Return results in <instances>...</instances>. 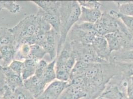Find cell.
<instances>
[{
  "label": "cell",
  "mask_w": 133,
  "mask_h": 99,
  "mask_svg": "<svg viewBox=\"0 0 133 99\" xmlns=\"http://www.w3.org/2000/svg\"><path fill=\"white\" fill-rule=\"evenodd\" d=\"M81 7V13L78 22H88L94 24L99 20L103 13V11L100 9Z\"/></svg>",
  "instance_id": "cell-15"
},
{
  "label": "cell",
  "mask_w": 133,
  "mask_h": 99,
  "mask_svg": "<svg viewBox=\"0 0 133 99\" xmlns=\"http://www.w3.org/2000/svg\"><path fill=\"white\" fill-rule=\"evenodd\" d=\"M11 45H17L11 28L0 27V47Z\"/></svg>",
  "instance_id": "cell-20"
},
{
  "label": "cell",
  "mask_w": 133,
  "mask_h": 99,
  "mask_svg": "<svg viewBox=\"0 0 133 99\" xmlns=\"http://www.w3.org/2000/svg\"><path fill=\"white\" fill-rule=\"evenodd\" d=\"M91 45L100 59L106 62H110L111 53L107 42L104 36H97Z\"/></svg>",
  "instance_id": "cell-10"
},
{
  "label": "cell",
  "mask_w": 133,
  "mask_h": 99,
  "mask_svg": "<svg viewBox=\"0 0 133 99\" xmlns=\"http://www.w3.org/2000/svg\"><path fill=\"white\" fill-rule=\"evenodd\" d=\"M1 98L2 99H16L14 92L6 85L1 95Z\"/></svg>",
  "instance_id": "cell-31"
},
{
  "label": "cell",
  "mask_w": 133,
  "mask_h": 99,
  "mask_svg": "<svg viewBox=\"0 0 133 99\" xmlns=\"http://www.w3.org/2000/svg\"><path fill=\"white\" fill-rule=\"evenodd\" d=\"M48 62L43 59L37 62L34 75H35L38 78L41 77L45 68L48 65Z\"/></svg>",
  "instance_id": "cell-30"
},
{
  "label": "cell",
  "mask_w": 133,
  "mask_h": 99,
  "mask_svg": "<svg viewBox=\"0 0 133 99\" xmlns=\"http://www.w3.org/2000/svg\"><path fill=\"white\" fill-rule=\"evenodd\" d=\"M17 45H11L0 47V66L2 67L9 66L15 60Z\"/></svg>",
  "instance_id": "cell-13"
},
{
  "label": "cell",
  "mask_w": 133,
  "mask_h": 99,
  "mask_svg": "<svg viewBox=\"0 0 133 99\" xmlns=\"http://www.w3.org/2000/svg\"><path fill=\"white\" fill-rule=\"evenodd\" d=\"M109 46L110 53L122 50L129 49V40L119 31L109 33L104 36Z\"/></svg>",
  "instance_id": "cell-8"
},
{
  "label": "cell",
  "mask_w": 133,
  "mask_h": 99,
  "mask_svg": "<svg viewBox=\"0 0 133 99\" xmlns=\"http://www.w3.org/2000/svg\"><path fill=\"white\" fill-rule=\"evenodd\" d=\"M38 62L30 59H28L23 61V69L22 75L23 81L35 75L36 67Z\"/></svg>",
  "instance_id": "cell-19"
},
{
  "label": "cell",
  "mask_w": 133,
  "mask_h": 99,
  "mask_svg": "<svg viewBox=\"0 0 133 99\" xmlns=\"http://www.w3.org/2000/svg\"><path fill=\"white\" fill-rule=\"evenodd\" d=\"M9 67L13 72L22 76L23 69V61L15 60L11 62Z\"/></svg>",
  "instance_id": "cell-29"
},
{
  "label": "cell",
  "mask_w": 133,
  "mask_h": 99,
  "mask_svg": "<svg viewBox=\"0 0 133 99\" xmlns=\"http://www.w3.org/2000/svg\"><path fill=\"white\" fill-rule=\"evenodd\" d=\"M97 99H106L103 97H99L98 98H97Z\"/></svg>",
  "instance_id": "cell-34"
},
{
  "label": "cell",
  "mask_w": 133,
  "mask_h": 99,
  "mask_svg": "<svg viewBox=\"0 0 133 99\" xmlns=\"http://www.w3.org/2000/svg\"><path fill=\"white\" fill-rule=\"evenodd\" d=\"M108 12L112 16L119 18L128 30L133 34V17L121 15L117 12L116 10H110Z\"/></svg>",
  "instance_id": "cell-25"
},
{
  "label": "cell",
  "mask_w": 133,
  "mask_h": 99,
  "mask_svg": "<svg viewBox=\"0 0 133 99\" xmlns=\"http://www.w3.org/2000/svg\"><path fill=\"white\" fill-rule=\"evenodd\" d=\"M76 59L70 43L66 40L62 49L56 58V79L69 82Z\"/></svg>",
  "instance_id": "cell-3"
},
{
  "label": "cell",
  "mask_w": 133,
  "mask_h": 99,
  "mask_svg": "<svg viewBox=\"0 0 133 99\" xmlns=\"http://www.w3.org/2000/svg\"><path fill=\"white\" fill-rule=\"evenodd\" d=\"M6 86V78L3 67L0 66V96L2 95Z\"/></svg>",
  "instance_id": "cell-32"
},
{
  "label": "cell",
  "mask_w": 133,
  "mask_h": 99,
  "mask_svg": "<svg viewBox=\"0 0 133 99\" xmlns=\"http://www.w3.org/2000/svg\"><path fill=\"white\" fill-rule=\"evenodd\" d=\"M46 54V52L41 46L37 44H34L30 45V51L28 59L39 61L43 60Z\"/></svg>",
  "instance_id": "cell-24"
},
{
  "label": "cell",
  "mask_w": 133,
  "mask_h": 99,
  "mask_svg": "<svg viewBox=\"0 0 133 99\" xmlns=\"http://www.w3.org/2000/svg\"><path fill=\"white\" fill-rule=\"evenodd\" d=\"M132 77V78H133V76H132V77Z\"/></svg>",
  "instance_id": "cell-37"
},
{
  "label": "cell",
  "mask_w": 133,
  "mask_h": 99,
  "mask_svg": "<svg viewBox=\"0 0 133 99\" xmlns=\"http://www.w3.org/2000/svg\"><path fill=\"white\" fill-rule=\"evenodd\" d=\"M14 93L16 99H36L24 87L17 88Z\"/></svg>",
  "instance_id": "cell-27"
},
{
  "label": "cell",
  "mask_w": 133,
  "mask_h": 99,
  "mask_svg": "<svg viewBox=\"0 0 133 99\" xmlns=\"http://www.w3.org/2000/svg\"><path fill=\"white\" fill-rule=\"evenodd\" d=\"M47 85L35 75L23 81V87L36 99L44 91Z\"/></svg>",
  "instance_id": "cell-11"
},
{
  "label": "cell",
  "mask_w": 133,
  "mask_h": 99,
  "mask_svg": "<svg viewBox=\"0 0 133 99\" xmlns=\"http://www.w3.org/2000/svg\"><path fill=\"white\" fill-rule=\"evenodd\" d=\"M81 13V7L78 1H61L59 8L60 29L57 44V55L65 44L70 30L78 22Z\"/></svg>",
  "instance_id": "cell-1"
},
{
  "label": "cell",
  "mask_w": 133,
  "mask_h": 99,
  "mask_svg": "<svg viewBox=\"0 0 133 99\" xmlns=\"http://www.w3.org/2000/svg\"><path fill=\"white\" fill-rule=\"evenodd\" d=\"M88 99V98H83V99Z\"/></svg>",
  "instance_id": "cell-35"
},
{
  "label": "cell",
  "mask_w": 133,
  "mask_h": 99,
  "mask_svg": "<svg viewBox=\"0 0 133 99\" xmlns=\"http://www.w3.org/2000/svg\"><path fill=\"white\" fill-rule=\"evenodd\" d=\"M68 85V82L56 79L46 86L43 93L36 99H59Z\"/></svg>",
  "instance_id": "cell-9"
},
{
  "label": "cell",
  "mask_w": 133,
  "mask_h": 99,
  "mask_svg": "<svg viewBox=\"0 0 133 99\" xmlns=\"http://www.w3.org/2000/svg\"><path fill=\"white\" fill-rule=\"evenodd\" d=\"M85 85L79 81H69L59 99H82L87 97Z\"/></svg>",
  "instance_id": "cell-6"
},
{
  "label": "cell",
  "mask_w": 133,
  "mask_h": 99,
  "mask_svg": "<svg viewBox=\"0 0 133 99\" xmlns=\"http://www.w3.org/2000/svg\"><path fill=\"white\" fill-rule=\"evenodd\" d=\"M38 8L47 12L59 11L61 1H31Z\"/></svg>",
  "instance_id": "cell-18"
},
{
  "label": "cell",
  "mask_w": 133,
  "mask_h": 99,
  "mask_svg": "<svg viewBox=\"0 0 133 99\" xmlns=\"http://www.w3.org/2000/svg\"><path fill=\"white\" fill-rule=\"evenodd\" d=\"M69 42L72 46L76 61H81L88 64L109 63L100 59L91 45Z\"/></svg>",
  "instance_id": "cell-4"
},
{
  "label": "cell",
  "mask_w": 133,
  "mask_h": 99,
  "mask_svg": "<svg viewBox=\"0 0 133 99\" xmlns=\"http://www.w3.org/2000/svg\"><path fill=\"white\" fill-rule=\"evenodd\" d=\"M30 51V45L22 44L17 46L15 60L23 61L28 59Z\"/></svg>",
  "instance_id": "cell-26"
},
{
  "label": "cell",
  "mask_w": 133,
  "mask_h": 99,
  "mask_svg": "<svg viewBox=\"0 0 133 99\" xmlns=\"http://www.w3.org/2000/svg\"><path fill=\"white\" fill-rule=\"evenodd\" d=\"M0 99H2V98H1V96H0Z\"/></svg>",
  "instance_id": "cell-36"
},
{
  "label": "cell",
  "mask_w": 133,
  "mask_h": 99,
  "mask_svg": "<svg viewBox=\"0 0 133 99\" xmlns=\"http://www.w3.org/2000/svg\"><path fill=\"white\" fill-rule=\"evenodd\" d=\"M39 17L31 15L24 17L11 28L17 46L22 44H35V36L39 30Z\"/></svg>",
  "instance_id": "cell-2"
},
{
  "label": "cell",
  "mask_w": 133,
  "mask_h": 99,
  "mask_svg": "<svg viewBox=\"0 0 133 99\" xmlns=\"http://www.w3.org/2000/svg\"><path fill=\"white\" fill-rule=\"evenodd\" d=\"M78 3L81 6L89 9H98L101 10L103 4L99 1H78Z\"/></svg>",
  "instance_id": "cell-28"
},
{
  "label": "cell",
  "mask_w": 133,
  "mask_h": 99,
  "mask_svg": "<svg viewBox=\"0 0 133 99\" xmlns=\"http://www.w3.org/2000/svg\"><path fill=\"white\" fill-rule=\"evenodd\" d=\"M21 5L14 1H0V11L6 10L11 13L16 14L20 12Z\"/></svg>",
  "instance_id": "cell-23"
},
{
  "label": "cell",
  "mask_w": 133,
  "mask_h": 99,
  "mask_svg": "<svg viewBox=\"0 0 133 99\" xmlns=\"http://www.w3.org/2000/svg\"><path fill=\"white\" fill-rule=\"evenodd\" d=\"M120 22L119 18L112 16L107 11H104L99 20L94 23V28L99 35L104 36L118 31Z\"/></svg>",
  "instance_id": "cell-5"
},
{
  "label": "cell",
  "mask_w": 133,
  "mask_h": 99,
  "mask_svg": "<svg viewBox=\"0 0 133 99\" xmlns=\"http://www.w3.org/2000/svg\"><path fill=\"white\" fill-rule=\"evenodd\" d=\"M36 15L42 17L46 22H48L52 28L54 30L59 37L60 29V19L59 10L57 11L47 12L40 9H38Z\"/></svg>",
  "instance_id": "cell-12"
},
{
  "label": "cell",
  "mask_w": 133,
  "mask_h": 99,
  "mask_svg": "<svg viewBox=\"0 0 133 99\" xmlns=\"http://www.w3.org/2000/svg\"><path fill=\"white\" fill-rule=\"evenodd\" d=\"M56 59L48 63L39 78L47 85L56 79Z\"/></svg>",
  "instance_id": "cell-17"
},
{
  "label": "cell",
  "mask_w": 133,
  "mask_h": 99,
  "mask_svg": "<svg viewBox=\"0 0 133 99\" xmlns=\"http://www.w3.org/2000/svg\"><path fill=\"white\" fill-rule=\"evenodd\" d=\"M3 69L6 78V85L12 91L23 87V80L21 76L13 72L9 66L3 67Z\"/></svg>",
  "instance_id": "cell-14"
},
{
  "label": "cell",
  "mask_w": 133,
  "mask_h": 99,
  "mask_svg": "<svg viewBox=\"0 0 133 99\" xmlns=\"http://www.w3.org/2000/svg\"><path fill=\"white\" fill-rule=\"evenodd\" d=\"M113 62L115 64L118 73L122 76L128 78L133 76V62Z\"/></svg>",
  "instance_id": "cell-21"
},
{
  "label": "cell",
  "mask_w": 133,
  "mask_h": 99,
  "mask_svg": "<svg viewBox=\"0 0 133 99\" xmlns=\"http://www.w3.org/2000/svg\"><path fill=\"white\" fill-rule=\"evenodd\" d=\"M110 62H133V49L122 50L111 53Z\"/></svg>",
  "instance_id": "cell-16"
},
{
  "label": "cell",
  "mask_w": 133,
  "mask_h": 99,
  "mask_svg": "<svg viewBox=\"0 0 133 99\" xmlns=\"http://www.w3.org/2000/svg\"><path fill=\"white\" fill-rule=\"evenodd\" d=\"M126 95L128 99H133V78L129 77L127 87L126 88Z\"/></svg>",
  "instance_id": "cell-33"
},
{
  "label": "cell",
  "mask_w": 133,
  "mask_h": 99,
  "mask_svg": "<svg viewBox=\"0 0 133 99\" xmlns=\"http://www.w3.org/2000/svg\"><path fill=\"white\" fill-rule=\"evenodd\" d=\"M117 6V12L124 16L133 17V1L114 2Z\"/></svg>",
  "instance_id": "cell-22"
},
{
  "label": "cell",
  "mask_w": 133,
  "mask_h": 99,
  "mask_svg": "<svg viewBox=\"0 0 133 99\" xmlns=\"http://www.w3.org/2000/svg\"><path fill=\"white\" fill-rule=\"evenodd\" d=\"M58 39V35L52 28L49 32L45 34L38 44L44 50L46 54L49 55L51 61L55 60L57 55Z\"/></svg>",
  "instance_id": "cell-7"
}]
</instances>
